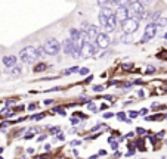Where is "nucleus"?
I'll use <instances>...</instances> for the list:
<instances>
[{
	"instance_id": "nucleus-1",
	"label": "nucleus",
	"mask_w": 167,
	"mask_h": 159,
	"mask_svg": "<svg viewBox=\"0 0 167 159\" xmlns=\"http://www.w3.org/2000/svg\"><path fill=\"white\" fill-rule=\"evenodd\" d=\"M127 13H129V18L132 19H145L148 15H146V10L143 9V4L141 1H130L129 7H127Z\"/></svg>"
},
{
	"instance_id": "nucleus-2",
	"label": "nucleus",
	"mask_w": 167,
	"mask_h": 159,
	"mask_svg": "<svg viewBox=\"0 0 167 159\" xmlns=\"http://www.w3.org/2000/svg\"><path fill=\"white\" fill-rule=\"evenodd\" d=\"M37 58H39V55H37V49L34 46H28V47H25L19 52V59L24 63H28V65L34 63L37 61Z\"/></svg>"
},
{
	"instance_id": "nucleus-3",
	"label": "nucleus",
	"mask_w": 167,
	"mask_h": 159,
	"mask_svg": "<svg viewBox=\"0 0 167 159\" xmlns=\"http://www.w3.org/2000/svg\"><path fill=\"white\" fill-rule=\"evenodd\" d=\"M43 50H44V53L49 55V56L58 55L59 50H61V43H59L56 39L46 40V43H44V46H43Z\"/></svg>"
},
{
	"instance_id": "nucleus-4",
	"label": "nucleus",
	"mask_w": 167,
	"mask_h": 159,
	"mask_svg": "<svg viewBox=\"0 0 167 159\" xmlns=\"http://www.w3.org/2000/svg\"><path fill=\"white\" fill-rule=\"evenodd\" d=\"M121 28H123V31H124L126 34H133L139 28V21L129 18V19H126L124 22L121 24Z\"/></svg>"
},
{
	"instance_id": "nucleus-5",
	"label": "nucleus",
	"mask_w": 167,
	"mask_h": 159,
	"mask_svg": "<svg viewBox=\"0 0 167 159\" xmlns=\"http://www.w3.org/2000/svg\"><path fill=\"white\" fill-rule=\"evenodd\" d=\"M96 50H98V47L93 46L92 43H84L83 47L80 49V58H84V59L92 58V56L96 53Z\"/></svg>"
},
{
	"instance_id": "nucleus-6",
	"label": "nucleus",
	"mask_w": 167,
	"mask_h": 159,
	"mask_svg": "<svg viewBox=\"0 0 167 159\" xmlns=\"http://www.w3.org/2000/svg\"><path fill=\"white\" fill-rule=\"evenodd\" d=\"M155 34H157L155 24L148 22V24H146V27H145V34H143V37H142V40H141V43H146V41H149L151 39H154V37H155Z\"/></svg>"
},
{
	"instance_id": "nucleus-7",
	"label": "nucleus",
	"mask_w": 167,
	"mask_h": 159,
	"mask_svg": "<svg viewBox=\"0 0 167 159\" xmlns=\"http://www.w3.org/2000/svg\"><path fill=\"white\" fill-rule=\"evenodd\" d=\"M96 46L99 49H108V46L111 44V39L107 33H99V36L96 37Z\"/></svg>"
},
{
	"instance_id": "nucleus-8",
	"label": "nucleus",
	"mask_w": 167,
	"mask_h": 159,
	"mask_svg": "<svg viewBox=\"0 0 167 159\" xmlns=\"http://www.w3.org/2000/svg\"><path fill=\"white\" fill-rule=\"evenodd\" d=\"M114 16H116V21L117 22H124L126 19H129V13H127V7L126 6H118L116 10H114Z\"/></svg>"
},
{
	"instance_id": "nucleus-9",
	"label": "nucleus",
	"mask_w": 167,
	"mask_h": 159,
	"mask_svg": "<svg viewBox=\"0 0 167 159\" xmlns=\"http://www.w3.org/2000/svg\"><path fill=\"white\" fill-rule=\"evenodd\" d=\"M113 15H114V10H113V9H110V7H102L101 12H99V24L104 27V25L107 24L108 18L113 16Z\"/></svg>"
},
{
	"instance_id": "nucleus-10",
	"label": "nucleus",
	"mask_w": 167,
	"mask_h": 159,
	"mask_svg": "<svg viewBox=\"0 0 167 159\" xmlns=\"http://www.w3.org/2000/svg\"><path fill=\"white\" fill-rule=\"evenodd\" d=\"M84 33H86V36H87V43L95 41L96 37L99 36V30H98V27H96V25H89V27H87V30H86Z\"/></svg>"
},
{
	"instance_id": "nucleus-11",
	"label": "nucleus",
	"mask_w": 167,
	"mask_h": 159,
	"mask_svg": "<svg viewBox=\"0 0 167 159\" xmlns=\"http://www.w3.org/2000/svg\"><path fill=\"white\" fill-rule=\"evenodd\" d=\"M155 30L157 33L160 34H167V18H160L157 22H155Z\"/></svg>"
},
{
	"instance_id": "nucleus-12",
	"label": "nucleus",
	"mask_w": 167,
	"mask_h": 159,
	"mask_svg": "<svg viewBox=\"0 0 167 159\" xmlns=\"http://www.w3.org/2000/svg\"><path fill=\"white\" fill-rule=\"evenodd\" d=\"M62 50H64L65 55H73V52L77 50V49L74 47V43L71 40L67 39V40H64V43H62Z\"/></svg>"
},
{
	"instance_id": "nucleus-13",
	"label": "nucleus",
	"mask_w": 167,
	"mask_h": 159,
	"mask_svg": "<svg viewBox=\"0 0 167 159\" xmlns=\"http://www.w3.org/2000/svg\"><path fill=\"white\" fill-rule=\"evenodd\" d=\"M116 27H117V21H116V16L113 15V16L108 18L107 24L104 25V30H105L107 33H113V31L116 30Z\"/></svg>"
},
{
	"instance_id": "nucleus-14",
	"label": "nucleus",
	"mask_w": 167,
	"mask_h": 159,
	"mask_svg": "<svg viewBox=\"0 0 167 159\" xmlns=\"http://www.w3.org/2000/svg\"><path fill=\"white\" fill-rule=\"evenodd\" d=\"M16 61H18L16 56L9 55V56H4V58H3V65L7 66V68H13V66L16 65Z\"/></svg>"
},
{
	"instance_id": "nucleus-15",
	"label": "nucleus",
	"mask_w": 167,
	"mask_h": 159,
	"mask_svg": "<svg viewBox=\"0 0 167 159\" xmlns=\"http://www.w3.org/2000/svg\"><path fill=\"white\" fill-rule=\"evenodd\" d=\"M21 74H22V68L18 66V65H15L13 68L9 69V75H10V77H19Z\"/></svg>"
},
{
	"instance_id": "nucleus-16",
	"label": "nucleus",
	"mask_w": 167,
	"mask_h": 159,
	"mask_svg": "<svg viewBox=\"0 0 167 159\" xmlns=\"http://www.w3.org/2000/svg\"><path fill=\"white\" fill-rule=\"evenodd\" d=\"M79 34H80V31H79V30L71 28V30H70V40H71V41H76V40L79 39Z\"/></svg>"
},
{
	"instance_id": "nucleus-17",
	"label": "nucleus",
	"mask_w": 167,
	"mask_h": 159,
	"mask_svg": "<svg viewBox=\"0 0 167 159\" xmlns=\"http://www.w3.org/2000/svg\"><path fill=\"white\" fill-rule=\"evenodd\" d=\"M47 69V65L46 63H37L36 66H34V72H43V71H46Z\"/></svg>"
},
{
	"instance_id": "nucleus-18",
	"label": "nucleus",
	"mask_w": 167,
	"mask_h": 159,
	"mask_svg": "<svg viewBox=\"0 0 167 159\" xmlns=\"http://www.w3.org/2000/svg\"><path fill=\"white\" fill-rule=\"evenodd\" d=\"M121 41L126 43V44H127V43H132V41H133V34H124V36L121 37Z\"/></svg>"
},
{
	"instance_id": "nucleus-19",
	"label": "nucleus",
	"mask_w": 167,
	"mask_h": 159,
	"mask_svg": "<svg viewBox=\"0 0 167 159\" xmlns=\"http://www.w3.org/2000/svg\"><path fill=\"white\" fill-rule=\"evenodd\" d=\"M79 69H80L79 66H73V68H68L64 74H65V75H68V74H74V72H79Z\"/></svg>"
},
{
	"instance_id": "nucleus-20",
	"label": "nucleus",
	"mask_w": 167,
	"mask_h": 159,
	"mask_svg": "<svg viewBox=\"0 0 167 159\" xmlns=\"http://www.w3.org/2000/svg\"><path fill=\"white\" fill-rule=\"evenodd\" d=\"M79 74H80L82 77L89 75V74H90V69H89V68H80V69H79Z\"/></svg>"
},
{
	"instance_id": "nucleus-21",
	"label": "nucleus",
	"mask_w": 167,
	"mask_h": 159,
	"mask_svg": "<svg viewBox=\"0 0 167 159\" xmlns=\"http://www.w3.org/2000/svg\"><path fill=\"white\" fill-rule=\"evenodd\" d=\"M44 117H46L44 114H37V115H33V117H31V119H33V121H40V119H43Z\"/></svg>"
},
{
	"instance_id": "nucleus-22",
	"label": "nucleus",
	"mask_w": 167,
	"mask_h": 159,
	"mask_svg": "<svg viewBox=\"0 0 167 159\" xmlns=\"http://www.w3.org/2000/svg\"><path fill=\"white\" fill-rule=\"evenodd\" d=\"M87 109H89V111H93V112H96V111H98V108H96V106H95V103H92V102H89Z\"/></svg>"
},
{
	"instance_id": "nucleus-23",
	"label": "nucleus",
	"mask_w": 167,
	"mask_h": 159,
	"mask_svg": "<svg viewBox=\"0 0 167 159\" xmlns=\"http://www.w3.org/2000/svg\"><path fill=\"white\" fill-rule=\"evenodd\" d=\"M154 72H155V66H151V65H149V66L146 68V74H154Z\"/></svg>"
},
{
	"instance_id": "nucleus-24",
	"label": "nucleus",
	"mask_w": 167,
	"mask_h": 159,
	"mask_svg": "<svg viewBox=\"0 0 167 159\" xmlns=\"http://www.w3.org/2000/svg\"><path fill=\"white\" fill-rule=\"evenodd\" d=\"M55 111H56V112H58V114H61V115H62V117H65V111H64V109H62V108H55Z\"/></svg>"
},
{
	"instance_id": "nucleus-25",
	"label": "nucleus",
	"mask_w": 167,
	"mask_h": 159,
	"mask_svg": "<svg viewBox=\"0 0 167 159\" xmlns=\"http://www.w3.org/2000/svg\"><path fill=\"white\" fill-rule=\"evenodd\" d=\"M59 131H61V128H59V127H53V128L50 130V133H52V134H58Z\"/></svg>"
},
{
	"instance_id": "nucleus-26",
	"label": "nucleus",
	"mask_w": 167,
	"mask_h": 159,
	"mask_svg": "<svg viewBox=\"0 0 167 159\" xmlns=\"http://www.w3.org/2000/svg\"><path fill=\"white\" fill-rule=\"evenodd\" d=\"M121 68H124V71H130V69H132V65H129V63H123V65H121Z\"/></svg>"
},
{
	"instance_id": "nucleus-27",
	"label": "nucleus",
	"mask_w": 167,
	"mask_h": 159,
	"mask_svg": "<svg viewBox=\"0 0 167 159\" xmlns=\"http://www.w3.org/2000/svg\"><path fill=\"white\" fill-rule=\"evenodd\" d=\"M93 90H95V91H102V90H104V85H95Z\"/></svg>"
},
{
	"instance_id": "nucleus-28",
	"label": "nucleus",
	"mask_w": 167,
	"mask_h": 159,
	"mask_svg": "<svg viewBox=\"0 0 167 159\" xmlns=\"http://www.w3.org/2000/svg\"><path fill=\"white\" fill-rule=\"evenodd\" d=\"M129 115H130V117H132V119H133V118H136V117L139 115V112H136V111H132V112H130Z\"/></svg>"
},
{
	"instance_id": "nucleus-29",
	"label": "nucleus",
	"mask_w": 167,
	"mask_h": 159,
	"mask_svg": "<svg viewBox=\"0 0 167 159\" xmlns=\"http://www.w3.org/2000/svg\"><path fill=\"white\" fill-rule=\"evenodd\" d=\"M36 108H37V105H36V103H31V105L28 106V109H30V111H36Z\"/></svg>"
},
{
	"instance_id": "nucleus-30",
	"label": "nucleus",
	"mask_w": 167,
	"mask_h": 159,
	"mask_svg": "<svg viewBox=\"0 0 167 159\" xmlns=\"http://www.w3.org/2000/svg\"><path fill=\"white\" fill-rule=\"evenodd\" d=\"M124 117H126V115H124V114H123V112H120V114L117 115V118L120 119V121H124Z\"/></svg>"
},
{
	"instance_id": "nucleus-31",
	"label": "nucleus",
	"mask_w": 167,
	"mask_h": 159,
	"mask_svg": "<svg viewBox=\"0 0 167 159\" xmlns=\"http://www.w3.org/2000/svg\"><path fill=\"white\" fill-rule=\"evenodd\" d=\"M113 117H114V115H113V114H111V112H107V114H104V118H113Z\"/></svg>"
},
{
	"instance_id": "nucleus-32",
	"label": "nucleus",
	"mask_w": 167,
	"mask_h": 159,
	"mask_svg": "<svg viewBox=\"0 0 167 159\" xmlns=\"http://www.w3.org/2000/svg\"><path fill=\"white\" fill-rule=\"evenodd\" d=\"M80 143H82L80 140H74V141H71V146H79Z\"/></svg>"
},
{
	"instance_id": "nucleus-33",
	"label": "nucleus",
	"mask_w": 167,
	"mask_h": 159,
	"mask_svg": "<svg viewBox=\"0 0 167 159\" xmlns=\"http://www.w3.org/2000/svg\"><path fill=\"white\" fill-rule=\"evenodd\" d=\"M136 131H138V134H145V130H143V128H141V127H139Z\"/></svg>"
},
{
	"instance_id": "nucleus-34",
	"label": "nucleus",
	"mask_w": 167,
	"mask_h": 159,
	"mask_svg": "<svg viewBox=\"0 0 167 159\" xmlns=\"http://www.w3.org/2000/svg\"><path fill=\"white\" fill-rule=\"evenodd\" d=\"M56 140L62 141V140H64V134H58V136H56Z\"/></svg>"
},
{
	"instance_id": "nucleus-35",
	"label": "nucleus",
	"mask_w": 167,
	"mask_h": 159,
	"mask_svg": "<svg viewBox=\"0 0 167 159\" xmlns=\"http://www.w3.org/2000/svg\"><path fill=\"white\" fill-rule=\"evenodd\" d=\"M77 122H79L77 118H71V124H77Z\"/></svg>"
},
{
	"instance_id": "nucleus-36",
	"label": "nucleus",
	"mask_w": 167,
	"mask_h": 159,
	"mask_svg": "<svg viewBox=\"0 0 167 159\" xmlns=\"http://www.w3.org/2000/svg\"><path fill=\"white\" fill-rule=\"evenodd\" d=\"M44 139H46V137H44V136H40V137H39V139H37V141H43V140H44Z\"/></svg>"
},
{
	"instance_id": "nucleus-37",
	"label": "nucleus",
	"mask_w": 167,
	"mask_h": 159,
	"mask_svg": "<svg viewBox=\"0 0 167 159\" xmlns=\"http://www.w3.org/2000/svg\"><path fill=\"white\" fill-rule=\"evenodd\" d=\"M138 93H139V97H145V94H143V91H142V90H141V91H138Z\"/></svg>"
},
{
	"instance_id": "nucleus-38",
	"label": "nucleus",
	"mask_w": 167,
	"mask_h": 159,
	"mask_svg": "<svg viewBox=\"0 0 167 159\" xmlns=\"http://www.w3.org/2000/svg\"><path fill=\"white\" fill-rule=\"evenodd\" d=\"M50 103H53V100H44V105H50Z\"/></svg>"
},
{
	"instance_id": "nucleus-39",
	"label": "nucleus",
	"mask_w": 167,
	"mask_h": 159,
	"mask_svg": "<svg viewBox=\"0 0 167 159\" xmlns=\"http://www.w3.org/2000/svg\"><path fill=\"white\" fill-rule=\"evenodd\" d=\"M146 112H148V111H146V109H142V111H141V112H139V114H141V115H145V114H146Z\"/></svg>"
},
{
	"instance_id": "nucleus-40",
	"label": "nucleus",
	"mask_w": 167,
	"mask_h": 159,
	"mask_svg": "<svg viewBox=\"0 0 167 159\" xmlns=\"http://www.w3.org/2000/svg\"><path fill=\"white\" fill-rule=\"evenodd\" d=\"M99 155L104 156V155H107V152H105V150H99Z\"/></svg>"
},
{
	"instance_id": "nucleus-41",
	"label": "nucleus",
	"mask_w": 167,
	"mask_h": 159,
	"mask_svg": "<svg viewBox=\"0 0 167 159\" xmlns=\"http://www.w3.org/2000/svg\"><path fill=\"white\" fill-rule=\"evenodd\" d=\"M31 137H33V134H31V133H30V134H27V136H25V137H24V139H31Z\"/></svg>"
},
{
	"instance_id": "nucleus-42",
	"label": "nucleus",
	"mask_w": 167,
	"mask_h": 159,
	"mask_svg": "<svg viewBox=\"0 0 167 159\" xmlns=\"http://www.w3.org/2000/svg\"><path fill=\"white\" fill-rule=\"evenodd\" d=\"M33 152H34V150H33V149H31V147H30V149H27V153H30V155H31V153H33Z\"/></svg>"
},
{
	"instance_id": "nucleus-43",
	"label": "nucleus",
	"mask_w": 167,
	"mask_h": 159,
	"mask_svg": "<svg viewBox=\"0 0 167 159\" xmlns=\"http://www.w3.org/2000/svg\"><path fill=\"white\" fill-rule=\"evenodd\" d=\"M163 39H164V40H167V34H164V36H163Z\"/></svg>"
},
{
	"instance_id": "nucleus-44",
	"label": "nucleus",
	"mask_w": 167,
	"mask_h": 159,
	"mask_svg": "<svg viewBox=\"0 0 167 159\" xmlns=\"http://www.w3.org/2000/svg\"><path fill=\"white\" fill-rule=\"evenodd\" d=\"M1 152H3V147H0V153H1Z\"/></svg>"
},
{
	"instance_id": "nucleus-45",
	"label": "nucleus",
	"mask_w": 167,
	"mask_h": 159,
	"mask_svg": "<svg viewBox=\"0 0 167 159\" xmlns=\"http://www.w3.org/2000/svg\"><path fill=\"white\" fill-rule=\"evenodd\" d=\"M22 159H28V158H25V156H22Z\"/></svg>"
},
{
	"instance_id": "nucleus-46",
	"label": "nucleus",
	"mask_w": 167,
	"mask_h": 159,
	"mask_svg": "<svg viewBox=\"0 0 167 159\" xmlns=\"http://www.w3.org/2000/svg\"><path fill=\"white\" fill-rule=\"evenodd\" d=\"M166 144H167V140H166Z\"/></svg>"
},
{
	"instance_id": "nucleus-47",
	"label": "nucleus",
	"mask_w": 167,
	"mask_h": 159,
	"mask_svg": "<svg viewBox=\"0 0 167 159\" xmlns=\"http://www.w3.org/2000/svg\"><path fill=\"white\" fill-rule=\"evenodd\" d=\"M166 118H167V115H166Z\"/></svg>"
}]
</instances>
